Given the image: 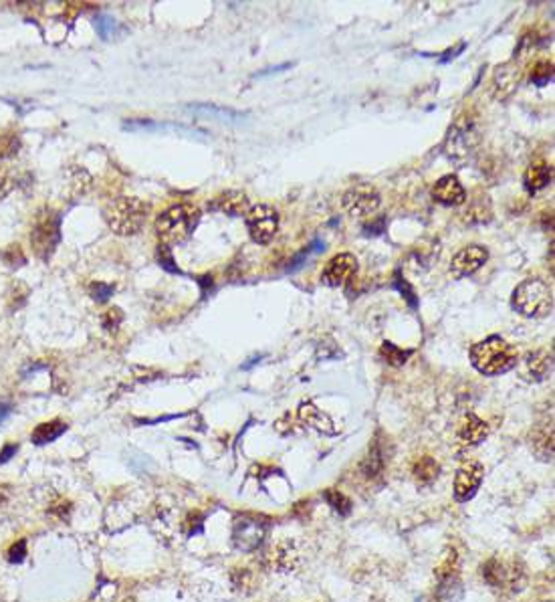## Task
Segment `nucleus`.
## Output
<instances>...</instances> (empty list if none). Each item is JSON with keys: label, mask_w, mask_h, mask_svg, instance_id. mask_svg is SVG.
<instances>
[{"label": "nucleus", "mask_w": 555, "mask_h": 602, "mask_svg": "<svg viewBox=\"0 0 555 602\" xmlns=\"http://www.w3.org/2000/svg\"><path fill=\"white\" fill-rule=\"evenodd\" d=\"M432 199L444 206H459L466 202V190L456 176L447 174L432 186Z\"/></svg>", "instance_id": "17"}, {"label": "nucleus", "mask_w": 555, "mask_h": 602, "mask_svg": "<svg viewBox=\"0 0 555 602\" xmlns=\"http://www.w3.org/2000/svg\"><path fill=\"white\" fill-rule=\"evenodd\" d=\"M21 150V140L16 134H0V160L13 158Z\"/></svg>", "instance_id": "30"}, {"label": "nucleus", "mask_w": 555, "mask_h": 602, "mask_svg": "<svg viewBox=\"0 0 555 602\" xmlns=\"http://www.w3.org/2000/svg\"><path fill=\"white\" fill-rule=\"evenodd\" d=\"M323 499L327 501L331 506V509L335 511V513H340V515H349L352 513V499L349 497H345L340 489H327L325 494H323Z\"/></svg>", "instance_id": "27"}, {"label": "nucleus", "mask_w": 555, "mask_h": 602, "mask_svg": "<svg viewBox=\"0 0 555 602\" xmlns=\"http://www.w3.org/2000/svg\"><path fill=\"white\" fill-rule=\"evenodd\" d=\"M299 560H301V554H299L297 546L289 540H283L275 546H271L263 556L264 566L269 570H277V572H291L293 568H297Z\"/></svg>", "instance_id": "14"}, {"label": "nucleus", "mask_w": 555, "mask_h": 602, "mask_svg": "<svg viewBox=\"0 0 555 602\" xmlns=\"http://www.w3.org/2000/svg\"><path fill=\"white\" fill-rule=\"evenodd\" d=\"M487 435H489L487 423H485L483 418H478L476 415H473V413L464 415L463 423H461V427H459V433H456L459 441H461V445H464V447H475L478 442L485 441Z\"/></svg>", "instance_id": "20"}, {"label": "nucleus", "mask_w": 555, "mask_h": 602, "mask_svg": "<svg viewBox=\"0 0 555 602\" xmlns=\"http://www.w3.org/2000/svg\"><path fill=\"white\" fill-rule=\"evenodd\" d=\"M481 144V134L473 118L461 116L459 120L450 126L447 140H444V154L450 160L463 162L469 156L475 154V150Z\"/></svg>", "instance_id": "6"}, {"label": "nucleus", "mask_w": 555, "mask_h": 602, "mask_svg": "<svg viewBox=\"0 0 555 602\" xmlns=\"http://www.w3.org/2000/svg\"><path fill=\"white\" fill-rule=\"evenodd\" d=\"M517 362V350L509 342H505L501 335H490L483 342H476L471 348V364L485 376L505 374L515 368Z\"/></svg>", "instance_id": "1"}, {"label": "nucleus", "mask_w": 555, "mask_h": 602, "mask_svg": "<svg viewBox=\"0 0 555 602\" xmlns=\"http://www.w3.org/2000/svg\"><path fill=\"white\" fill-rule=\"evenodd\" d=\"M202 525H204V515L198 513V511H192L188 513L184 522V532L186 535H196L202 532Z\"/></svg>", "instance_id": "36"}, {"label": "nucleus", "mask_w": 555, "mask_h": 602, "mask_svg": "<svg viewBox=\"0 0 555 602\" xmlns=\"http://www.w3.org/2000/svg\"><path fill=\"white\" fill-rule=\"evenodd\" d=\"M483 578L501 592H519L525 586V570L517 558H490L483 564Z\"/></svg>", "instance_id": "5"}, {"label": "nucleus", "mask_w": 555, "mask_h": 602, "mask_svg": "<svg viewBox=\"0 0 555 602\" xmlns=\"http://www.w3.org/2000/svg\"><path fill=\"white\" fill-rule=\"evenodd\" d=\"M511 306L525 318H545L554 309V289L543 279H525L515 287Z\"/></svg>", "instance_id": "4"}, {"label": "nucleus", "mask_w": 555, "mask_h": 602, "mask_svg": "<svg viewBox=\"0 0 555 602\" xmlns=\"http://www.w3.org/2000/svg\"><path fill=\"white\" fill-rule=\"evenodd\" d=\"M489 261V251L483 245H469L452 257L450 271L456 277H469Z\"/></svg>", "instance_id": "13"}, {"label": "nucleus", "mask_w": 555, "mask_h": 602, "mask_svg": "<svg viewBox=\"0 0 555 602\" xmlns=\"http://www.w3.org/2000/svg\"><path fill=\"white\" fill-rule=\"evenodd\" d=\"M232 578V584L238 592H252L254 590V574L249 568H235V572L230 574Z\"/></svg>", "instance_id": "29"}, {"label": "nucleus", "mask_w": 555, "mask_h": 602, "mask_svg": "<svg viewBox=\"0 0 555 602\" xmlns=\"http://www.w3.org/2000/svg\"><path fill=\"white\" fill-rule=\"evenodd\" d=\"M11 415V408L9 406H0V423H4V418Z\"/></svg>", "instance_id": "44"}, {"label": "nucleus", "mask_w": 555, "mask_h": 602, "mask_svg": "<svg viewBox=\"0 0 555 602\" xmlns=\"http://www.w3.org/2000/svg\"><path fill=\"white\" fill-rule=\"evenodd\" d=\"M188 109H192V111H204V113H208V116H212V118H220V120H230L228 116H235V118H238L237 111L223 109V107H216V106H188Z\"/></svg>", "instance_id": "34"}, {"label": "nucleus", "mask_w": 555, "mask_h": 602, "mask_svg": "<svg viewBox=\"0 0 555 602\" xmlns=\"http://www.w3.org/2000/svg\"><path fill=\"white\" fill-rule=\"evenodd\" d=\"M551 79H554V65H551V61H539L535 65V69H533V73H531V81L535 85H545Z\"/></svg>", "instance_id": "32"}, {"label": "nucleus", "mask_w": 555, "mask_h": 602, "mask_svg": "<svg viewBox=\"0 0 555 602\" xmlns=\"http://www.w3.org/2000/svg\"><path fill=\"white\" fill-rule=\"evenodd\" d=\"M95 28H97L101 39H111V35L116 30V21L111 16H99V18H95Z\"/></svg>", "instance_id": "37"}, {"label": "nucleus", "mask_w": 555, "mask_h": 602, "mask_svg": "<svg viewBox=\"0 0 555 602\" xmlns=\"http://www.w3.org/2000/svg\"><path fill=\"white\" fill-rule=\"evenodd\" d=\"M485 204H489L487 196L481 199L478 204H473V206L464 213V221H466V223H487L490 218V211H485Z\"/></svg>", "instance_id": "31"}, {"label": "nucleus", "mask_w": 555, "mask_h": 602, "mask_svg": "<svg viewBox=\"0 0 555 602\" xmlns=\"http://www.w3.org/2000/svg\"><path fill=\"white\" fill-rule=\"evenodd\" d=\"M382 204V196L371 184H357L349 188L342 196V206L347 214L356 218H370L378 213Z\"/></svg>", "instance_id": "10"}, {"label": "nucleus", "mask_w": 555, "mask_h": 602, "mask_svg": "<svg viewBox=\"0 0 555 602\" xmlns=\"http://www.w3.org/2000/svg\"><path fill=\"white\" fill-rule=\"evenodd\" d=\"M483 477H485V467L476 459L464 461L463 465L459 467V471H456V477H454V497H456V501L473 499L476 491H478V487H481Z\"/></svg>", "instance_id": "12"}, {"label": "nucleus", "mask_w": 555, "mask_h": 602, "mask_svg": "<svg viewBox=\"0 0 555 602\" xmlns=\"http://www.w3.org/2000/svg\"><path fill=\"white\" fill-rule=\"evenodd\" d=\"M531 447L542 459L554 457V416L551 413L531 428Z\"/></svg>", "instance_id": "18"}, {"label": "nucleus", "mask_w": 555, "mask_h": 602, "mask_svg": "<svg viewBox=\"0 0 555 602\" xmlns=\"http://www.w3.org/2000/svg\"><path fill=\"white\" fill-rule=\"evenodd\" d=\"M519 81H521V69H519V65L517 63H513V61H509V63H503V65H499V67L495 69V73H493V95H495V99H507V97H511L513 95V91L517 89V85H519Z\"/></svg>", "instance_id": "16"}, {"label": "nucleus", "mask_w": 555, "mask_h": 602, "mask_svg": "<svg viewBox=\"0 0 555 602\" xmlns=\"http://www.w3.org/2000/svg\"><path fill=\"white\" fill-rule=\"evenodd\" d=\"M200 211L192 204H176L156 218V235L162 245H178L188 241L198 227Z\"/></svg>", "instance_id": "3"}, {"label": "nucleus", "mask_w": 555, "mask_h": 602, "mask_svg": "<svg viewBox=\"0 0 555 602\" xmlns=\"http://www.w3.org/2000/svg\"><path fill=\"white\" fill-rule=\"evenodd\" d=\"M25 558H27V540H18L9 550V562L21 564Z\"/></svg>", "instance_id": "39"}, {"label": "nucleus", "mask_w": 555, "mask_h": 602, "mask_svg": "<svg viewBox=\"0 0 555 602\" xmlns=\"http://www.w3.org/2000/svg\"><path fill=\"white\" fill-rule=\"evenodd\" d=\"M11 190H13V178H11V174H9V170H6V168H2V166H0V201H2V199H6Z\"/></svg>", "instance_id": "42"}, {"label": "nucleus", "mask_w": 555, "mask_h": 602, "mask_svg": "<svg viewBox=\"0 0 555 602\" xmlns=\"http://www.w3.org/2000/svg\"><path fill=\"white\" fill-rule=\"evenodd\" d=\"M247 230L257 245H267L279 230V213L269 204H254L245 214Z\"/></svg>", "instance_id": "9"}, {"label": "nucleus", "mask_w": 555, "mask_h": 602, "mask_svg": "<svg viewBox=\"0 0 555 602\" xmlns=\"http://www.w3.org/2000/svg\"><path fill=\"white\" fill-rule=\"evenodd\" d=\"M517 364H519L521 376L525 380L542 382L554 370V354H551V350H535V352H529L527 356Z\"/></svg>", "instance_id": "15"}, {"label": "nucleus", "mask_w": 555, "mask_h": 602, "mask_svg": "<svg viewBox=\"0 0 555 602\" xmlns=\"http://www.w3.org/2000/svg\"><path fill=\"white\" fill-rule=\"evenodd\" d=\"M383 465H386V457H383L382 447L376 442V445L371 447L370 455L366 457L364 463H361V475H364L366 479H376V477L382 475Z\"/></svg>", "instance_id": "23"}, {"label": "nucleus", "mask_w": 555, "mask_h": 602, "mask_svg": "<svg viewBox=\"0 0 555 602\" xmlns=\"http://www.w3.org/2000/svg\"><path fill=\"white\" fill-rule=\"evenodd\" d=\"M158 261L159 265L166 269V271H170V273H182L180 269L174 265V257L172 253H170V247H168V245H162V243L158 245Z\"/></svg>", "instance_id": "35"}, {"label": "nucleus", "mask_w": 555, "mask_h": 602, "mask_svg": "<svg viewBox=\"0 0 555 602\" xmlns=\"http://www.w3.org/2000/svg\"><path fill=\"white\" fill-rule=\"evenodd\" d=\"M357 259L352 253H340L331 257L327 265L321 271V282L330 287H342L357 275Z\"/></svg>", "instance_id": "11"}, {"label": "nucleus", "mask_w": 555, "mask_h": 602, "mask_svg": "<svg viewBox=\"0 0 555 602\" xmlns=\"http://www.w3.org/2000/svg\"><path fill=\"white\" fill-rule=\"evenodd\" d=\"M551 178H554V168L547 162H535L525 170L523 182H525V188L529 192L535 194V192H539L547 186L551 182Z\"/></svg>", "instance_id": "21"}, {"label": "nucleus", "mask_w": 555, "mask_h": 602, "mask_svg": "<svg viewBox=\"0 0 555 602\" xmlns=\"http://www.w3.org/2000/svg\"><path fill=\"white\" fill-rule=\"evenodd\" d=\"M113 285H109V283H93L91 287H89V294H91V297L95 299V301H106L109 295H113Z\"/></svg>", "instance_id": "38"}, {"label": "nucleus", "mask_w": 555, "mask_h": 602, "mask_svg": "<svg viewBox=\"0 0 555 602\" xmlns=\"http://www.w3.org/2000/svg\"><path fill=\"white\" fill-rule=\"evenodd\" d=\"M380 354H382V358L388 364H392V366H404L406 362H408V358L412 356V350H402L398 348L396 344H392V342H383L382 348H380Z\"/></svg>", "instance_id": "26"}, {"label": "nucleus", "mask_w": 555, "mask_h": 602, "mask_svg": "<svg viewBox=\"0 0 555 602\" xmlns=\"http://www.w3.org/2000/svg\"><path fill=\"white\" fill-rule=\"evenodd\" d=\"M267 534H269L267 518L254 513L238 515L232 525V546L238 552H254L263 546Z\"/></svg>", "instance_id": "8"}, {"label": "nucleus", "mask_w": 555, "mask_h": 602, "mask_svg": "<svg viewBox=\"0 0 555 602\" xmlns=\"http://www.w3.org/2000/svg\"><path fill=\"white\" fill-rule=\"evenodd\" d=\"M71 501H57V503H53L51 508H49V513L53 515V518H57V520H61V522H65V520H69V515H71Z\"/></svg>", "instance_id": "41"}, {"label": "nucleus", "mask_w": 555, "mask_h": 602, "mask_svg": "<svg viewBox=\"0 0 555 602\" xmlns=\"http://www.w3.org/2000/svg\"><path fill=\"white\" fill-rule=\"evenodd\" d=\"M67 430V425L63 420H49V423H40L39 427L33 430L30 439L35 445H47V442L57 441Z\"/></svg>", "instance_id": "22"}, {"label": "nucleus", "mask_w": 555, "mask_h": 602, "mask_svg": "<svg viewBox=\"0 0 555 602\" xmlns=\"http://www.w3.org/2000/svg\"><path fill=\"white\" fill-rule=\"evenodd\" d=\"M121 320H123V313H121V309L118 308L107 309L106 313H103V318H101V321H103V328L109 330V332L118 330V325L121 323Z\"/></svg>", "instance_id": "40"}, {"label": "nucleus", "mask_w": 555, "mask_h": 602, "mask_svg": "<svg viewBox=\"0 0 555 602\" xmlns=\"http://www.w3.org/2000/svg\"><path fill=\"white\" fill-rule=\"evenodd\" d=\"M59 241H61V216L51 208H47L35 218V225L30 230L33 251L37 253L39 259L49 261L53 257Z\"/></svg>", "instance_id": "7"}, {"label": "nucleus", "mask_w": 555, "mask_h": 602, "mask_svg": "<svg viewBox=\"0 0 555 602\" xmlns=\"http://www.w3.org/2000/svg\"><path fill=\"white\" fill-rule=\"evenodd\" d=\"M461 592H463V589H461L459 576H452V578H447V580H438V602H456L461 598Z\"/></svg>", "instance_id": "25"}, {"label": "nucleus", "mask_w": 555, "mask_h": 602, "mask_svg": "<svg viewBox=\"0 0 555 602\" xmlns=\"http://www.w3.org/2000/svg\"><path fill=\"white\" fill-rule=\"evenodd\" d=\"M208 208L214 211V213L230 214V216H242V214H247V211H249L251 206H249V199H247L245 192L226 190L223 194H218L214 201L208 202Z\"/></svg>", "instance_id": "19"}, {"label": "nucleus", "mask_w": 555, "mask_h": 602, "mask_svg": "<svg viewBox=\"0 0 555 602\" xmlns=\"http://www.w3.org/2000/svg\"><path fill=\"white\" fill-rule=\"evenodd\" d=\"M16 451H18V445H6V447L0 451V463H6L11 457L16 455Z\"/></svg>", "instance_id": "43"}, {"label": "nucleus", "mask_w": 555, "mask_h": 602, "mask_svg": "<svg viewBox=\"0 0 555 602\" xmlns=\"http://www.w3.org/2000/svg\"><path fill=\"white\" fill-rule=\"evenodd\" d=\"M438 471H440V467H438V463L432 457H420V459L414 463V467H412L414 477L420 483L435 481L438 477Z\"/></svg>", "instance_id": "24"}, {"label": "nucleus", "mask_w": 555, "mask_h": 602, "mask_svg": "<svg viewBox=\"0 0 555 602\" xmlns=\"http://www.w3.org/2000/svg\"><path fill=\"white\" fill-rule=\"evenodd\" d=\"M2 259H4V263H6L9 267H21V265H25V261H27V257L23 253L21 245H9V247L2 251Z\"/></svg>", "instance_id": "33"}, {"label": "nucleus", "mask_w": 555, "mask_h": 602, "mask_svg": "<svg viewBox=\"0 0 555 602\" xmlns=\"http://www.w3.org/2000/svg\"><path fill=\"white\" fill-rule=\"evenodd\" d=\"M150 204L133 196H121L107 204L103 208V218L107 227L119 237L138 235L147 221Z\"/></svg>", "instance_id": "2"}, {"label": "nucleus", "mask_w": 555, "mask_h": 602, "mask_svg": "<svg viewBox=\"0 0 555 602\" xmlns=\"http://www.w3.org/2000/svg\"><path fill=\"white\" fill-rule=\"evenodd\" d=\"M452 576H459V556L454 550H447L442 560L437 566V578L438 580H447Z\"/></svg>", "instance_id": "28"}]
</instances>
